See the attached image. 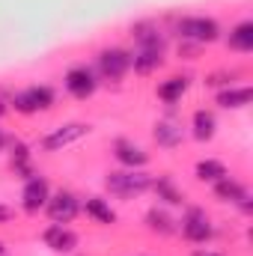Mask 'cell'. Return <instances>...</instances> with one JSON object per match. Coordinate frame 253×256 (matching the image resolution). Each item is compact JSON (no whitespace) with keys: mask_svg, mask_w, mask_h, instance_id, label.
<instances>
[{"mask_svg":"<svg viewBox=\"0 0 253 256\" xmlns=\"http://www.w3.org/2000/svg\"><path fill=\"white\" fill-rule=\"evenodd\" d=\"M54 102H57L54 86H48V84H33V86H24V90H18V92L9 96V110L24 114V116H33V114L51 110Z\"/></svg>","mask_w":253,"mask_h":256,"instance_id":"obj_1","label":"cell"},{"mask_svg":"<svg viewBox=\"0 0 253 256\" xmlns=\"http://www.w3.org/2000/svg\"><path fill=\"white\" fill-rule=\"evenodd\" d=\"M152 185V176L146 170H114L104 176V188L110 191V196H120V200H131V196H140V194L149 191Z\"/></svg>","mask_w":253,"mask_h":256,"instance_id":"obj_2","label":"cell"},{"mask_svg":"<svg viewBox=\"0 0 253 256\" xmlns=\"http://www.w3.org/2000/svg\"><path fill=\"white\" fill-rule=\"evenodd\" d=\"M179 230H182V238H185V242L200 244V248L214 238V224H212V218L206 214V208H200V206H188V208H185Z\"/></svg>","mask_w":253,"mask_h":256,"instance_id":"obj_3","label":"cell"},{"mask_svg":"<svg viewBox=\"0 0 253 256\" xmlns=\"http://www.w3.org/2000/svg\"><path fill=\"white\" fill-rule=\"evenodd\" d=\"M176 30L185 42H194V45H212L220 39V24L208 15H188L179 21Z\"/></svg>","mask_w":253,"mask_h":256,"instance_id":"obj_4","label":"cell"},{"mask_svg":"<svg viewBox=\"0 0 253 256\" xmlns=\"http://www.w3.org/2000/svg\"><path fill=\"white\" fill-rule=\"evenodd\" d=\"M92 134V126L90 122H63V126L51 128L42 140H39V146L45 149V152H63L68 146H74L78 140H84V137H90Z\"/></svg>","mask_w":253,"mask_h":256,"instance_id":"obj_5","label":"cell"},{"mask_svg":"<svg viewBox=\"0 0 253 256\" xmlns=\"http://www.w3.org/2000/svg\"><path fill=\"white\" fill-rule=\"evenodd\" d=\"M96 68L104 80H122L131 72V51L126 48H102L96 54Z\"/></svg>","mask_w":253,"mask_h":256,"instance_id":"obj_6","label":"cell"},{"mask_svg":"<svg viewBox=\"0 0 253 256\" xmlns=\"http://www.w3.org/2000/svg\"><path fill=\"white\" fill-rule=\"evenodd\" d=\"M63 86H66V92H68L72 98H78V102H86V98H90V96L98 90V74H96L90 66L78 63V66H72V68L66 72Z\"/></svg>","mask_w":253,"mask_h":256,"instance_id":"obj_7","label":"cell"},{"mask_svg":"<svg viewBox=\"0 0 253 256\" xmlns=\"http://www.w3.org/2000/svg\"><path fill=\"white\" fill-rule=\"evenodd\" d=\"M45 214H48L51 224H72L80 214V200L68 191V188L51 191L48 202H45Z\"/></svg>","mask_w":253,"mask_h":256,"instance_id":"obj_8","label":"cell"},{"mask_svg":"<svg viewBox=\"0 0 253 256\" xmlns=\"http://www.w3.org/2000/svg\"><path fill=\"white\" fill-rule=\"evenodd\" d=\"M48 196H51V182H48L42 173H36V176H30V179L24 182V191H21V208H24L27 214H39V212L45 208Z\"/></svg>","mask_w":253,"mask_h":256,"instance_id":"obj_9","label":"cell"},{"mask_svg":"<svg viewBox=\"0 0 253 256\" xmlns=\"http://www.w3.org/2000/svg\"><path fill=\"white\" fill-rule=\"evenodd\" d=\"M214 196H218L220 202H232V206H238L244 214H250L253 212L250 191H248L238 179H232V176H224L220 182H214Z\"/></svg>","mask_w":253,"mask_h":256,"instance_id":"obj_10","label":"cell"},{"mask_svg":"<svg viewBox=\"0 0 253 256\" xmlns=\"http://www.w3.org/2000/svg\"><path fill=\"white\" fill-rule=\"evenodd\" d=\"M114 158H116L120 167H126V170H143V167L149 164V152H146L140 143L126 140V137H120V140L114 143Z\"/></svg>","mask_w":253,"mask_h":256,"instance_id":"obj_11","label":"cell"},{"mask_svg":"<svg viewBox=\"0 0 253 256\" xmlns=\"http://www.w3.org/2000/svg\"><path fill=\"white\" fill-rule=\"evenodd\" d=\"M42 242L45 248H51L54 254H72L78 248V232L68 224H51L42 230Z\"/></svg>","mask_w":253,"mask_h":256,"instance_id":"obj_12","label":"cell"},{"mask_svg":"<svg viewBox=\"0 0 253 256\" xmlns=\"http://www.w3.org/2000/svg\"><path fill=\"white\" fill-rule=\"evenodd\" d=\"M80 212L92 224H98V226H114L116 224V208L104 196H86V200H80Z\"/></svg>","mask_w":253,"mask_h":256,"instance_id":"obj_13","label":"cell"},{"mask_svg":"<svg viewBox=\"0 0 253 256\" xmlns=\"http://www.w3.org/2000/svg\"><path fill=\"white\" fill-rule=\"evenodd\" d=\"M149 191H155L161 206H182L185 202V191L176 185V179L170 173H161V176H152V185Z\"/></svg>","mask_w":253,"mask_h":256,"instance_id":"obj_14","label":"cell"},{"mask_svg":"<svg viewBox=\"0 0 253 256\" xmlns=\"http://www.w3.org/2000/svg\"><path fill=\"white\" fill-rule=\"evenodd\" d=\"M131 36L137 42V48H146V51H161L167 48V36L155 27V24H134L131 27Z\"/></svg>","mask_w":253,"mask_h":256,"instance_id":"obj_15","label":"cell"},{"mask_svg":"<svg viewBox=\"0 0 253 256\" xmlns=\"http://www.w3.org/2000/svg\"><path fill=\"white\" fill-rule=\"evenodd\" d=\"M152 134H155V143L161 149H176L185 140V128H182V122H176V120H158Z\"/></svg>","mask_w":253,"mask_h":256,"instance_id":"obj_16","label":"cell"},{"mask_svg":"<svg viewBox=\"0 0 253 256\" xmlns=\"http://www.w3.org/2000/svg\"><path fill=\"white\" fill-rule=\"evenodd\" d=\"M143 220H146V230L155 232V236H173V232L179 230V224L173 220V214H170L164 206H152Z\"/></svg>","mask_w":253,"mask_h":256,"instance_id":"obj_17","label":"cell"},{"mask_svg":"<svg viewBox=\"0 0 253 256\" xmlns=\"http://www.w3.org/2000/svg\"><path fill=\"white\" fill-rule=\"evenodd\" d=\"M188 86H190V78H185V74H173V78H167V80H161V84H158L155 96H158L164 104H176V102H182V98H185Z\"/></svg>","mask_w":253,"mask_h":256,"instance_id":"obj_18","label":"cell"},{"mask_svg":"<svg viewBox=\"0 0 253 256\" xmlns=\"http://www.w3.org/2000/svg\"><path fill=\"white\" fill-rule=\"evenodd\" d=\"M190 128H194V137H196L200 143H208V140L218 134V116H214L212 110L200 108V110H194V116H190Z\"/></svg>","mask_w":253,"mask_h":256,"instance_id":"obj_19","label":"cell"},{"mask_svg":"<svg viewBox=\"0 0 253 256\" xmlns=\"http://www.w3.org/2000/svg\"><path fill=\"white\" fill-rule=\"evenodd\" d=\"M250 86H224V90H218V104L226 110H238V108L250 104Z\"/></svg>","mask_w":253,"mask_h":256,"instance_id":"obj_20","label":"cell"},{"mask_svg":"<svg viewBox=\"0 0 253 256\" xmlns=\"http://www.w3.org/2000/svg\"><path fill=\"white\" fill-rule=\"evenodd\" d=\"M164 63V54L161 51H146V48H137L134 54H131V68H134V74H152V72H158Z\"/></svg>","mask_w":253,"mask_h":256,"instance_id":"obj_21","label":"cell"},{"mask_svg":"<svg viewBox=\"0 0 253 256\" xmlns=\"http://www.w3.org/2000/svg\"><path fill=\"white\" fill-rule=\"evenodd\" d=\"M194 176H196L200 182L214 185V182H220L224 176H230V170H226V164H224V161H218V158H202V161H196Z\"/></svg>","mask_w":253,"mask_h":256,"instance_id":"obj_22","label":"cell"},{"mask_svg":"<svg viewBox=\"0 0 253 256\" xmlns=\"http://www.w3.org/2000/svg\"><path fill=\"white\" fill-rule=\"evenodd\" d=\"M226 42H230L232 51H238V54H250L253 51V21H242V24H236V27L230 30V36H226Z\"/></svg>","mask_w":253,"mask_h":256,"instance_id":"obj_23","label":"cell"},{"mask_svg":"<svg viewBox=\"0 0 253 256\" xmlns=\"http://www.w3.org/2000/svg\"><path fill=\"white\" fill-rule=\"evenodd\" d=\"M12 220H15V208L0 202V226H3V224H12Z\"/></svg>","mask_w":253,"mask_h":256,"instance_id":"obj_24","label":"cell"},{"mask_svg":"<svg viewBox=\"0 0 253 256\" xmlns=\"http://www.w3.org/2000/svg\"><path fill=\"white\" fill-rule=\"evenodd\" d=\"M190 256H226V254H220V250H214V248H196Z\"/></svg>","mask_w":253,"mask_h":256,"instance_id":"obj_25","label":"cell"},{"mask_svg":"<svg viewBox=\"0 0 253 256\" xmlns=\"http://www.w3.org/2000/svg\"><path fill=\"white\" fill-rule=\"evenodd\" d=\"M6 114H9V98L0 96V116H6Z\"/></svg>","mask_w":253,"mask_h":256,"instance_id":"obj_26","label":"cell"},{"mask_svg":"<svg viewBox=\"0 0 253 256\" xmlns=\"http://www.w3.org/2000/svg\"><path fill=\"white\" fill-rule=\"evenodd\" d=\"M6 146H9V134H6V131H3V128H0V152H3V149H6Z\"/></svg>","mask_w":253,"mask_h":256,"instance_id":"obj_27","label":"cell"},{"mask_svg":"<svg viewBox=\"0 0 253 256\" xmlns=\"http://www.w3.org/2000/svg\"><path fill=\"white\" fill-rule=\"evenodd\" d=\"M0 256H9V248H6L3 242H0Z\"/></svg>","mask_w":253,"mask_h":256,"instance_id":"obj_28","label":"cell"}]
</instances>
